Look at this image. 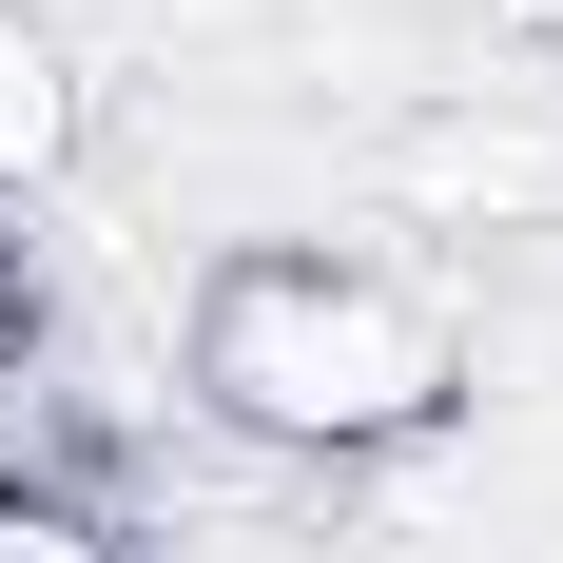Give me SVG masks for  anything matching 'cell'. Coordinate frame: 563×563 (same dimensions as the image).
Here are the masks:
<instances>
[{"label":"cell","mask_w":563,"mask_h":563,"mask_svg":"<svg viewBox=\"0 0 563 563\" xmlns=\"http://www.w3.org/2000/svg\"><path fill=\"white\" fill-rule=\"evenodd\" d=\"M175 350H195V408H214L233 448H273V466H389V448H428V428L466 408V369H486L428 273L311 253V233L214 253Z\"/></svg>","instance_id":"6da1fadb"},{"label":"cell","mask_w":563,"mask_h":563,"mask_svg":"<svg viewBox=\"0 0 563 563\" xmlns=\"http://www.w3.org/2000/svg\"><path fill=\"white\" fill-rule=\"evenodd\" d=\"M58 156H78V40L40 0H0V195H40Z\"/></svg>","instance_id":"7a4b0ae2"},{"label":"cell","mask_w":563,"mask_h":563,"mask_svg":"<svg viewBox=\"0 0 563 563\" xmlns=\"http://www.w3.org/2000/svg\"><path fill=\"white\" fill-rule=\"evenodd\" d=\"M0 563H136V544H117V506H78V486H40V466H0Z\"/></svg>","instance_id":"3957f363"},{"label":"cell","mask_w":563,"mask_h":563,"mask_svg":"<svg viewBox=\"0 0 563 563\" xmlns=\"http://www.w3.org/2000/svg\"><path fill=\"white\" fill-rule=\"evenodd\" d=\"M486 40H525V58H563V0H486Z\"/></svg>","instance_id":"277c9868"}]
</instances>
